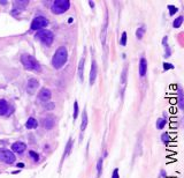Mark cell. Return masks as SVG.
Here are the masks:
<instances>
[{"label": "cell", "instance_id": "44dd1931", "mask_svg": "<svg viewBox=\"0 0 184 178\" xmlns=\"http://www.w3.org/2000/svg\"><path fill=\"white\" fill-rule=\"evenodd\" d=\"M37 126H38V122L36 120L34 117H30V118H28V120H26V127L28 128V130L37 128Z\"/></svg>", "mask_w": 184, "mask_h": 178}, {"label": "cell", "instance_id": "6da1fadb", "mask_svg": "<svg viewBox=\"0 0 184 178\" xmlns=\"http://www.w3.org/2000/svg\"><path fill=\"white\" fill-rule=\"evenodd\" d=\"M68 60V50L66 46H60L55 53L53 54L52 58V66L55 70H60L65 66V64Z\"/></svg>", "mask_w": 184, "mask_h": 178}, {"label": "cell", "instance_id": "74e56055", "mask_svg": "<svg viewBox=\"0 0 184 178\" xmlns=\"http://www.w3.org/2000/svg\"><path fill=\"white\" fill-rule=\"evenodd\" d=\"M68 22H69V23H71V22H73V18H69V20H68Z\"/></svg>", "mask_w": 184, "mask_h": 178}, {"label": "cell", "instance_id": "83f0119b", "mask_svg": "<svg viewBox=\"0 0 184 178\" xmlns=\"http://www.w3.org/2000/svg\"><path fill=\"white\" fill-rule=\"evenodd\" d=\"M119 43H120V45H122V46H125V45H127V33H125V31H123L122 33Z\"/></svg>", "mask_w": 184, "mask_h": 178}, {"label": "cell", "instance_id": "d6a6232c", "mask_svg": "<svg viewBox=\"0 0 184 178\" xmlns=\"http://www.w3.org/2000/svg\"><path fill=\"white\" fill-rule=\"evenodd\" d=\"M169 70H174V65L169 62H163V71H169Z\"/></svg>", "mask_w": 184, "mask_h": 178}, {"label": "cell", "instance_id": "484cf974", "mask_svg": "<svg viewBox=\"0 0 184 178\" xmlns=\"http://www.w3.org/2000/svg\"><path fill=\"white\" fill-rule=\"evenodd\" d=\"M182 23H183V16H178V18H176L174 20V22H173V27L174 28H180L182 26Z\"/></svg>", "mask_w": 184, "mask_h": 178}, {"label": "cell", "instance_id": "52a82bcc", "mask_svg": "<svg viewBox=\"0 0 184 178\" xmlns=\"http://www.w3.org/2000/svg\"><path fill=\"white\" fill-rule=\"evenodd\" d=\"M28 5H29V1L28 0H18V1L16 0V1H14L13 9H12V15L16 16L18 14L22 13V10H24Z\"/></svg>", "mask_w": 184, "mask_h": 178}, {"label": "cell", "instance_id": "5bb4252c", "mask_svg": "<svg viewBox=\"0 0 184 178\" xmlns=\"http://www.w3.org/2000/svg\"><path fill=\"white\" fill-rule=\"evenodd\" d=\"M42 125L44 126V128H46V130H52L54 127V125H55V119L51 116L45 117L42 120Z\"/></svg>", "mask_w": 184, "mask_h": 178}, {"label": "cell", "instance_id": "ba28073f", "mask_svg": "<svg viewBox=\"0 0 184 178\" xmlns=\"http://www.w3.org/2000/svg\"><path fill=\"white\" fill-rule=\"evenodd\" d=\"M97 73H98V66H97V62L95 59H92L91 62V70H90V75H89V83L90 86H93L95 81L97 78Z\"/></svg>", "mask_w": 184, "mask_h": 178}, {"label": "cell", "instance_id": "8d00e7d4", "mask_svg": "<svg viewBox=\"0 0 184 178\" xmlns=\"http://www.w3.org/2000/svg\"><path fill=\"white\" fill-rule=\"evenodd\" d=\"M23 167H24V164H23V163H18V168H23Z\"/></svg>", "mask_w": 184, "mask_h": 178}, {"label": "cell", "instance_id": "d6986e66", "mask_svg": "<svg viewBox=\"0 0 184 178\" xmlns=\"http://www.w3.org/2000/svg\"><path fill=\"white\" fill-rule=\"evenodd\" d=\"M162 45L165 47V58H169L172 56V50H170V46L168 45V37L167 36L162 38Z\"/></svg>", "mask_w": 184, "mask_h": 178}, {"label": "cell", "instance_id": "1f68e13d", "mask_svg": "<svg viewBox=\"0 0 184 178\" xmlns=\"http://www.w3.org/2000/svg\"><path fill=\"white\" fill-rule=\"evenodd\" d=\"M29 155L32 157V160L34 161H36V162H38L39 161V155L36 153V151H29Z\"/></svg>", "mask_w": 184, "mask_h": 178}, {"label": "cell", "instance_id": "ffe728a7", "mask_svg": "<svg viewBox=\"0 0 184 178\" xmlns=\"http://www.w3.org/2000/svg\"><path fill=\"white\" fill-rule=\"evenodd\" d=\"M84 65H85V58L82 57L78 62V78L81 81H83V74H84Z\"/></svg>", "mask_w": 184, "mask_h": 178}, {"label": "cell", "instance_id": "ac0fdd59", "mask_svg": "<svg viewBox=\"0 0 184 178\" xmlns=\"http://www.w3.org/2000/svg\"><path fill=\"white\" fill-rule=\"evenodd\" d=\"M71 148H73V139L69 138V140H68V142L66 145V148H65V151H63V155H62V160H61V164L62 162L65 161V159L70 154V151H71Z\"/></svg>", "mask_w": 184, "mask_h": 178}, {"label": "cell", "instance_id": "f1b7e54d", "mask_svg": "<svg viewBox=\"0 0 184 178\" xmlns=\"http://www.w3.org/2000/svg\"><path fill=\"white\" fill-rule=\"evenodd\" d=\"M168 9H169V15H170V16L175 15L176 13L178 12V8H177V7H175L174 5H168Z\"/></svg>", "mask_w": 184, "mask_h": 178}, {"label": "cell", "instance_id": "9a60e30c", "mask_svg": "<svg viewBox=\"0 0 184 178\" xmlns=\"http://www.w3.org/2000/svg\"><path fill=\"white\" fill-rule=\"evenodd\" d=\"M88 123H89L88 112H87V109H84L83 115H82V123H81V138H82V134H83V132L87 130Z\"/></svg>", "mask_w": 184, "mask_h": 178}, {"label": "cell", "instance_id": "7c38bea8", "mask_svg": "<svg viewBox=\"0 0 184 178\" xmlns=\"http://www.w3.org/2000/svg\"><path fill=\"white\" fill-rule=\"evenodd\" d=\"M26 149V145L22 141H16L12 145V149L10 151L13 153H16V154H22L24 153V151Z\"/></svg>", "mask_w": 184, "mask_h": 178}, {"label": "cell", "instance_id": "e0dca14e", "mask_svg": "<svg viewBox=\"0 0 184 178\" xmlns=\"http://www.w3.org/2000/svg\"><path fill=\"white\" fill-rule=\"evenodd\" d=\"M9 111V104L6 99H0V116L7 115Z\"/></svg>", "mask_w": 184, "mask_h": 178}, {"label": "cell", "instance_id": "4dcf8cb0", "mask_svg": "<svg viewBox=\"0 0 184 178\" xmlns=\"http://www.w3.org/2000/svg\"><path fill=\"white\" fill-rule=\"evenodd\" d=\"M161 140H162V142H169L170 141V136H169V134H168V132H165V133H162V135H161Z\"/></svg>", "mask_w": 184, "mask_h": 178}, {"label": "cell", "instance_id": "836d02e7", "mask_svg": "<svg viewBox=\"0 0 184 178\" xmlns=\"http://www.w3.org/2000/svg\"><path fill=\"white\" fill-rule=\"evenodd\" d=\"M112 178H120V176H119V169H117V168H115L114 171H113Z\"/></svg>", "mask_w": 184, "mask_h": 178}, {"label": "cell", "instance_id": "4316f807", "mask_svg": "<svg viewBox=\"0 0 184 178\" xmlns=\"http://www.w3.org/2000/svg\"><path fill=\"white\" fill-rule=\"evenodd\" d=\"M77 116H78V103H77V101H75L74 102V113H73L74 120H76Z\"/></svg>", "mask_w": 184, "mask_h": 178}, {"label": "cell", "instance_id": "d590c367", "mask_svg": "<svg viewBox=\"0 0 184 178\" xmlns=\"http://www.w3.org/2000/svg\"><path fill=\"white\" fill-rule=\"evenodd\" d=\"M89 5H90L91 8H95V4H93V1H89Z\"/></svg>", "mask_w": 184, "mask_h": 178}, {"label": "cell", "instance_id": "8fae6325", "mask_svg": "<svg viewBox=\"0 0 184 178\" xmlns=\"http://www.w3.org/2000/svg\"><path fill=\"white\" fill-rule=\"evenodd\" d=\"M138 73H139V76L143 78L146 75L147 73V60L145 59V57H141L139 60V65H138Z\"/></svg>", "mask_w": 184, "mask_h": 178}, {"label": "cell", "instance_id": "7402d4cb", "mask_svg": "<svg viewBox=\"0 0 184 178\" xmlns=\"http://www.w3.org/2000/svg\"><path fill=\"white\" fill-rule=\"evenodd\" d=\"M178 105L180 109H184V94H183V89L182 87H178Z\"/></svg>", "mask_w": 184, "mask_h": 178}, {"label": "cell", "instance_id": "2e32d148", "mask_svg": "<svg viewBox=\"0 0 184 178\" xmlns=\"http://www.w3.org/2000/svg\"><path fill=\"white\" fill-rule=\"evenodd\" d=\"M127 74H128V66L125 65L122 71V75H121V87H122V89H121V95H123L125 86H127Z\"/></svg>", "mask_w": 184, "mask_h": 178}, {"label": "cell", "instance_id": "8992f818", "mask_svg": "<svg viewBox=\"0 0 184 178\" xmlns=\"http://www.w3.org/2000/svg\"><path fill=\"white\" fill-rule=\"evenodd\" d=\"M16 160L15 154L9 149L0 148V162H4L6 164H13Z\"/></svg>", "mask_w": 184, "mask_h": 178}, {"label": "cell", "instance_id": "5b68a950", "mask_svg": "<svg viewBox=\"0 0 184 178\" xmlns=\"http://www.w3.org/2000/svg\"><path fill=\"white\" fill-rule=\"evenodd\" d=\"M48 24H50L48 20L45 18V16H42V15H39V16H36V18L34 19L32 21H31L30 30H32V31L42 30V29H44V28L47 27Z\"/></svg>", "mask_w": 184, "mask_h": 178}, {"label": "cell", "instance_id": "4fadbf2b", "mask_svg": "<svg viewBox=\"0 0 184 178\" xmlns=\"http://www.w3.org/2000/svg\"><path fill=\"white\" fill-rule=\"evenodd\" d=\"M107 28H108V14L106 13V18H105V22L101 27V34H100V41H101V44L105 45L106 42V35H107Z\"/></svg>", "mask_w": 184, "mask_h": 178}, {"label": "cell", "instance_id": "30bf717a", "mask_svg": "<svg viewBox=\"0 0 184 178\" xmlns=\"http://www.w3.org/2000/svg\"><path fill=\"white\" fill-rule=\"evenodd\" d=\"M51 97H52V93L48 88H42L38 93V98L43 103H47L51 99Z\"/></svg>", "mask_w": 184, "mask_h": 178}, {"label": "cell", "instance_id": "cb8c5ba5", "mask_svg": "<svg viewBox=\"0 0 184 178\" xmlns=\"http://www.w3.org/2000/svg\"><path fill=\"white\" fill-rule=\"evenodd\" d=\"M103 163H104V159L103 157H100L98 162H97V175H98V177L101 175V171H103Z\"/></svg>", "mask_w": 184, "mask_h": 178}, {"label": "cell", "instance_id": "603a6c76", "mask_svg": "<svg viewBox=\"0 0 184 178\" xmlns=\"http://www.w3.org/2000/svg\"><path fill=\"white\" fill-rule=\"evenodd\" d=\"M166 124H167V120L165 118H159L158 120H157V123H155V126H157L158 130H162V128H165Z\"/></svg>", "mask_w": 184, "mask_h": 178}, {"label": "cell", "instance_id": "7a4b0ae2", "mask_svg": "<svg viewBox=\"0 0 184 178\" xmlns=\"http://www.w3.org/2000/svg\"><path fill=\"white\" fill-rule=\"evenodd\" d=\"M21 62L22 65L24 66V68L28 71H32V72H40V64L37 62L34 56L29 53H23L21 56Z\"/></svg>", "mask_w": 184, "mask_h": 178}, {"label": "cell", "instance_id": "9c48e42d", "mask_svg": "<svg viewBox=\"0 0 184 178\" xmlns=\"http://www.w3.org/2000/svg\"><path fill=\"white\" fill-rule=\"evenodd\" d=\"M38 87H39V81L37 79L32 78V79L28 80V82H26V91L30 95H34L36 93V90L38 89Z\"/></svg>", "mask_w": 184, "mask_h": 178}, {"label": "cell", "instance_id": "e575fe53", "mask_svg": "<svg viewBox=\"0 0 184 178\" xmlns=\"http://www.w3.org/2000/svg\"><path fill=\"white\" fill-rule=\"evenodd\" d=\"M0 4H1L2 6H6V5L8 4V1H7V0H0Z\"/></svg>", "mask_w": 184, "mask_h": 178}, {"label": "cell", "instance_id": "277c9868", "mask_svg": "<svg viewBox=\"0 0 184 178\" xmlns=\"http://www.w3.org/2000/svg\"><path fill=\"white\" fill-rule=\"evenodd\" d=\"M70 8V1L69 0H55L53 1L51 10L53 14H63L65 12H67Z\"/></svg>", "mask_w": 184, "mask_h": 178}, {"label": "cell", "instance_id": "d4e9b609", "mask_svg": "<svg viewBox=\"0 0 184 178\" xmlns=\"http://www.w3.org/2000/svg\"><path fill=\"white\" fill-rule=\"evenodd\" d=\"M145 35V28L144 27H139L137 30H136V37L138 38V39H141Z\"/></svg>", "mask_w": 184, "mask_h": 178}, {"label": "cell", "instance_id": "f546056e", "mask_svg": "<svg viewBox=\"0 0 184 178\" xmlns=\"http://www.w3.org/2000/svg\"><path fill=\"white\" fill-rule=\"evenodd\" d=\"M45 110H54L55 109V103H53V102H47V103H45L44 105H43Z\"/></svg>", "mask_w": 184, "mask_h": 178}, {"label": "cell", "instance_id": "3957f363", "mask_svg": "<svg viewBox=\"0 0 184 178\" xmlns=\"http://www.w3.org/2000/svg\"><path fill=\"white\" fill-rule=\"evenodd\" d=\"M35 38L38 39L40 43H43L44 45H52V43L54 42V34H53L51 30H47V29H42V30H38L36 33Z\"/></svg>", "mask_w": 184, "mask_h": 178}]
</instances>
